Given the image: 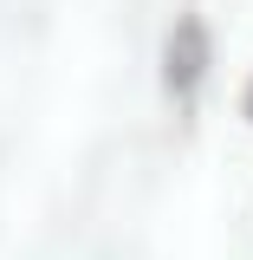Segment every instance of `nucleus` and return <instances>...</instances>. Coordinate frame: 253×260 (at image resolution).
I'll return each mask as SVG.
<instances>
[{"instance_id": "f257e3e1", "label": "nucleus", "mask_w": 253, "mask_h": 260, "mask_svg": "<svg viewBox=\"0 0 253 260\" xmlns=\"http://www.w3.org/2000/svg\"><path fill=\"white\" fill-rule=\"evenodd\" d=\"M247 111H253V98H247Z\"/></svg>"}]
</instances>
